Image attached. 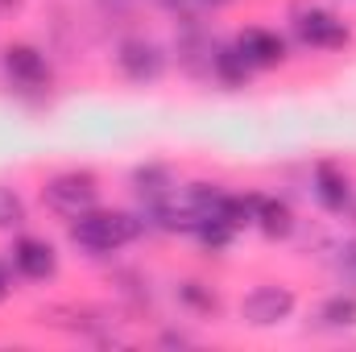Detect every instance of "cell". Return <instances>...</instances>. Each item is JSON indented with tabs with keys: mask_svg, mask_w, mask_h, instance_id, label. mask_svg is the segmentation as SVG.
Masks as SVG:
<instances>
[{
	"mask_svg": "<svg viewBox=\"0 0 356 352\" xmlns=\"http://www.w3.org/2000/svg\"><path fill=\"white\" fill-rule=\"evenodd\" d=\"M67 241L88 262H108L120 249L145 241V224L137 211H124V207H91L83 216L67 220Z\"/></svg>",
	"mask_w": 356,
	"mask_h": 352,
	"instance_id": "cell-1",
	"label": "cell"
},
{
	"mask_svg": "<svg viewBox=\"0 0 356 352\" xmlns=\"http://www.w3.org/2000/svg\"><path fill=\"white\" fill-rule=\"evenodd\" d=\"M286 25H290V42L315 54H340L353 46V25L315 0H294L286 13Z\"/></svg>",
	"mask_w": 356,
	"mask_h": 352,
	"instance_id": "cell-2",
	"label": "cell"
},
{
	"mask_svg": "<svg viewBox=\"0 0 356 352\" xmlns=\"http://www.w3.org/2000/svg\"><path fill=\"white\" fill-rule=\"evenodd\" d=\"M0 75L8 91L25 104H46V95L54 88V63L33 42H8L0 50Z\"/></svg>",
	"mask_w": 356,
	"mask_h": 352,
	"instance_id": "cell-3",
	"label": "cell"
},
{
	"mask_svg": "<svg viewBox=\"0 0 356 352\" xmlns=\"http://www.w3.org/2000/svg\"><path fill=\"white\" fill-rule=\"evenodd\" d=\"M112 58H116L120 79L133 83V88H154L170 71V50L158 38H149V33H124L116 42V54Z\"/></svg>",
	"mask_w": 356,
	"mask_h": 352,
	"instance_id": "cell-4",
	"label": "cell"
},
{
	"mask_svg": "<svg viewBox=\"0 0 356 352\" xmlns=\"http://www.w3.org/2000/svg\"><path fill=\"white\" fill-rule=\"evenodd\" d=\"M42 203L58 216V220H75L91 207H99V178L91 170H58L42 182Z\"/></svg>",
	"mask_w": 356,
	"mask_h": 352,
	"instance_id": "cell-5",
	"label": "cell"
},
{
	"mask_svg": "<svg viewBox=\"0 0 356 352\" xmlns=\"http://www.w3.org/2000/svg\"><path fill=\"white\" fill-rule=\"evenodd\" d=\"M307 186H311V199H315L319 211H327V216H344V220H353L356 216L353 175H348L336 158H319V162L311 166Z\"/></svg>",
	"mask_w": 356,
	"mask_h": 352,
	"instance_id": "cell-6",
	"label": "cell"
},
{
	"mask_svg": "<svg viewBox=\"0 0 356 352\" xmlns=\"http://www.w3.org/2000/svg\"><path fill=\"white\" fill-rule=\"evenodd\" d=\"M298 307V294L282 282H261L241 298V323L245 328H282Z\"/></svg>",
	"mask_w": 356,
	"mask_h": 352,
	"instance_id": "cell-7",
	"label": "cell"
},
{
	"mask_svg": "<svg viewBox=\"0 0 356 352\" xmlns=\"http://www.w3.org/2000/svg\"><path fill=\"white\" fill-rule=\"evenodd\" d=\"M8 265L21 282H54L58 278V249L46 237L17 232L8 245Z\"/></svg>",
	"mask_w": 356,
	"mask_h": 352,
	"instance_id": "cell-8",
	"label": "cell"
},
{
	"mask_svg": "<svg viewBox=\"0 0 356 352\" xmlns=\"http://www.w3.org/2000/svg\"><path fill=\"white\" fill-rule=\"evenodd\" d=\"M232 42H236V50L245 54V63L253 71H277V67L290 63V38L269 29V25H245Z\"/></svg>",
	"mask_w": 356,
	"mask_h": 352,
	"instance_id": "cell-9",
	"label": "cell"
},
{
	"mask_svg": "<svg viewBox=\"0 0 356 352\" xmlns=\"http://www.w3.org/2000/svg\"><path fill=\"white\" fill-rule=\"evenodd\" d=\"M249 203H253V228L266 241H290L298 232V216L286 199L266 195V191H249Z\"/></svg>",
	"mask_w": 356,
	"mask_h": 352,
	"instance_id": "cell-10",
	"label": "cell"
},
{
	"mask_svg": "<svg viewBox=\"0 0 356 352\" xmlns=\"http://www.w3.org/2000/svg\"><path fill=\"white\" fill-rule=\"evenodd\" d=\"M253 67L245 63V54L236 50V42H216L211 46V58H207V83L224 91H245L253 83Z\"/></svg>",
	"mask_w": 356,
	"mask_h": 352,
	"instance_id": "cell-11",
	"label": "cell"
},
{
	"mask_svg": "<svg viewBox=\"0 0 356 352\" xmlns=\"http://www.w3.org/2000/svg\"><path fill=\"white\" fill-rule=\"evenodd\" d=\"M129 186H133L137 203H162V199H170L178 191V175L166 162H137L129 170Z\"/></svg>",
	"mask_w": 356,
	"mask_h": 352,
	"instance_id": "cell-12",
	"label": "cell"
},
{
	"mask_svg": "<svg viewBox=\"0 0 356 352\" xmlns=\"http://www.w3.org/2000/svg\"><path fill=\"white\" fill-rule=\"evenodd\" d=\"M311 328L315 332H353L356 328V290L340 286L327 298H319L315 311H311Z\"/></svg>",
	"mask_w": 356,
	"mask_h": 352,
	"instance_id": "cell-13",
	"label": "cell"
},
{
	"mask_svg": "<svg viewBox=\"0 0 356 352\" xmlns=\"http://www.w3.org/2000/svg\"><path fill=\"white\" fill-rule=\"evenodd\" d=\"M175 303L191 319H220V311H224L220 290L211 282H203V278H182L175 286Z\"/></svg>",
	"mask_w": 356,
	"mask_h": 352,
	"instance_id": "cell-14",
	"label": "cell"
},
{
	"mask_svg": "<svg viewBox=\"0 0 356 352\" xmlns=\"http://www.w3.org/2000/svg\"><path fill=\"white\" fill-rule=\"evenodd\" d=\"M327 269H332V278L340 286L356 290V237H344V241H336L327 249Z\"/></svg>",
	"mask_w": 356,
	"mask_h": 352,
	"instance_id": "cell-15",
	"label": "cell"
},
{
	"mask_svg": "<svg viewBox=\"0 0 356 352\" xmlns=\"http://www.w3.org/2000/svg\"><path fill=\"white\" fill-rule=\"evenodd\" d=\"M25 220H29V207H25L21 191L0 182V232H21Z\"/></svg>",
	"mask_w": 356,
	"mask_h": 352,
	"instance_id": "cell-16",
	"label": "cell"
},
{
	"mask_svg": "<svg viewBox=\"0 0 356 352\" xmlns=\"http://www.w3.org/2000/svg\"><path fill=\"white\" fill-rule=\"evenodd\" d=\"M95 4H99V13L112 17V21H120V17H129V13L137 8V0H95Z\"/></svg>",
	"mask_w": 356,
	"mask_h": 352,
	"instance_id": "cell-17",
	"label": "cell"
},
{
	"mask_svg": "<svg viewBox=\"0 0 356 352\" xmlns=\"http://www.w3.org/2000/svg\"><path fill=\"white\" fill-rule=\"evenodd\" d=\"M13 282H17V273H13V265H8V257H4V262H0V303H4V298L17 290Z\"/></svg>",
	"mask_w": 356,
	"mask_h": 352,
	"instance_id": "cell-18",
	"label": "cell"
},
{
	"mask_svg": "<svg viewBox=\"0 0 356 352\" xmlns=\"http://www.w3.org/2000/svg\"><path fill=\"white\" fill-rule=\"evenodd\" d=\"M232 4H236V0H195V13H199V17H207V13L216 17V13H224V8H232Z\"/></svg>",
	"mask_w": 356,
	"mask_h": 352,
	"instance_id": "cell-19",
	"label": "cell"
},
{
	"mask_svg": "<svg viewBox=\"0 0 356 352\" xmlns=\"http://www.w3.org/2000/svg\"><path fill=\"white\" fill-rule=\"evenodd\" d=\"M158 344H166V349H182V344H191V336H182V332H162V336H158Z\"/></svg>",
	"mask_w": 356,
	"mask_h": 352,
	"instance_id": "cell-20",
	"label": "cell"
},
{
	"mask_svg": "<svg viewBox=\"0 0 356 352\" xmlns=\"http://www.w3.org/2000/svg\"><path fill=\"white\" fill-rule=\"evenodd\" d=\"M21 8H25V0H0V17H13Z\"/></svg>",
	"mask_w": 356,
	"mask_h": 352,
	"instance_id": "cell-21",
	"label": "cell"
}]
</instances>
